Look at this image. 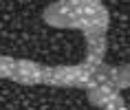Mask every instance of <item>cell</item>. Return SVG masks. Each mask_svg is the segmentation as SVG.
Listing matches in <instances>:
<instances>
[{"label": "cell", "mask_w": 130, "mask_h": 110, "mask_svg": "<svg viewBox=\"0 0 130 110\" xmlns=\"http://www.w3.org/2000/svg\"><path fill=\"white\" fill-rule=\"evenodd\" d=\"M42 20L55 29H75L86 38L84 62L104 64L106 33L110 27V13L104 0H55L42 11Z\"/></svg>", "instance_id": "cell-1"}, {"label": "cell", "mask_w": 130, "mask_h": 110, "mask_svg": "<svg viewBox=\"0 0 130 110\" xmlns=\"http://www.w3.org/2000/svg\"><path fill=\"white\" fill-rule=\"evenodd\" d=\"M110 82V66L108 64H73V66H44L42 68V86L53 88H79L93 90L102 84ZM112 84V82H110Z\"/></svg>", "instance_id": "cell-2"}, {"label": "cell", "mask_w": 130, "mask_h": 110, "mask_svg": "<svg viewBox=\"0 0 130 110\" xmlns=\"http://www.w3.org/2000/svg\"><path fill=\"white\" fill-rule=\"evenodd\" d=\"M86 95H88V101L93 106H97V108H102V110H130L128 103L123 101V97H121V90L115 88L110 82L88 90Z\"/></svg>", "instance_id": "cell-3"}, {"label": "cell", "mask_w": 130, "mask_h": 110, "mask_svg": "<svg viewBox=\"0 0 130 110\" xmlns=\"http://www.w3.org/2000/svg\"><path fill=\"white\" fill-rule=\"evenodd\" d=\"M110 82H112V86L119 88V90L130 88V64L110 66Z\"/></svg>", "instance_id": "cell-4"}]
</instances>
